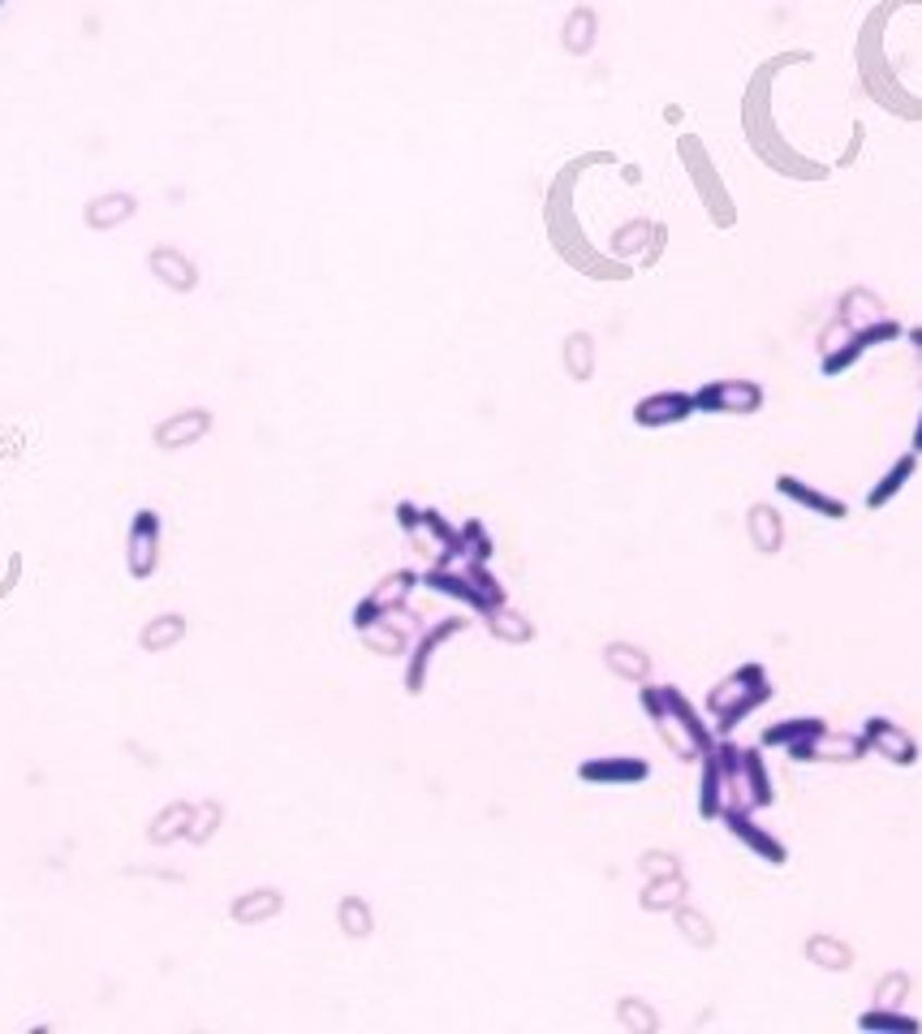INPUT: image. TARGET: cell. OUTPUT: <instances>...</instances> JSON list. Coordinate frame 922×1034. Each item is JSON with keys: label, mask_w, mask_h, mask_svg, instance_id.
Returning <instances> with one entry per match:
<instances>
[{"label": "cell", "mask_w": 922, "mask_h": 1034, "mask_svg": "<svg viewBox=\"0 0 922 1034\" xmlns=\"http://www.w3.org/2000/svg\"><path fill=\"white\" fill-rule=\"evenodd\" d=\"M690 410H694V397H686V393H660V397L638 401L634 414H638L643 427H664V423H682Z\"/></svg>", "instance_id": "obj_2"}, {"label": "cell", "mask_w": 922, "mask_h": 1034, "mask_svg": "<svg viewBox=\"0 0 922 1034\" xmlns=\"http://www.w3.org/2000/svg\"><path fill=\"white\" fill-rule=\"evenodd\" d=\"M590 30H595V17H590L586 9H577L574 17H570V26H565V43H570L574 52H586V48H590Z\"/></svg>", "instance_id": "obj_3"}, {"label": "cell", "mask_w": 922, "mask_h": 1034, "mask_svg": "<svg viewBox=\"0 0 922 1034\" xmlns=\"http://www.w3.org/2000/svg\"><path fill=\"white\" fill-rule=\"evenodd\" d=\"M694 406L711 414H755L763 406V393L759 384H746V379H720V384H707L694 397Z\"/></svg>", "instance_id": "obj_1"}, {"label": "cell", "mask_w": 922, "mask_h": 1034, "mask_svg": "<svg viewBox=\"0 0 922 1034\" xmlns=\"http://www.w3.org/2000/svg\"><path fill=\"white\" fill-rule=\"evenodd\" d=\"M203 427H208V419H203V414L195 410V414H190V419H182L177 427H173V423H169V427H160V445H177V440H190V436H199Z\"/></svg>", "instance_id": "obj_4"}, {"label": "cell", "mask_w": 922, "mask_h": 1034, "mask_svg": "<svg viewBox=\"0 0 922 1034\" xmlns=\"http://www.w3.org/2000/svg\"><path fill=\"white\" fill-rule=\"evenodd\" d=\"M577 362V375H586L590 371V341L586 337H574L570 341V366Z\"/></svg>", "instance_id": "obj_5"}]
</instances>
